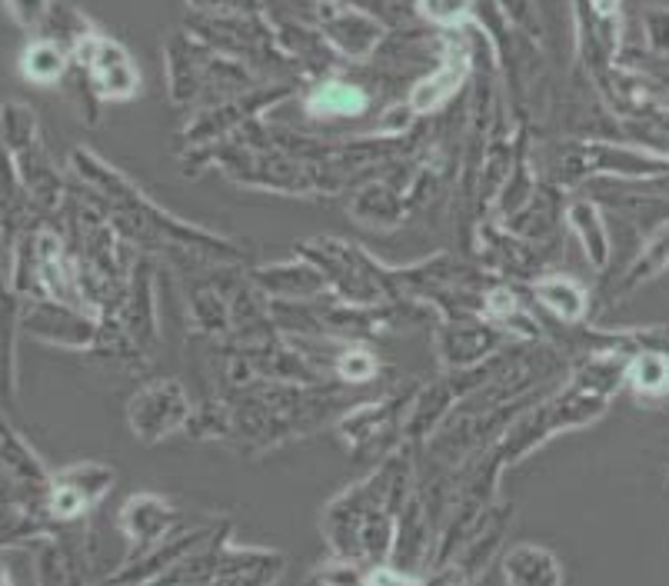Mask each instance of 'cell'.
<instances>
[{
  "mask_svg": "<svg viewBox=\"0 0 669 586\" xmlns=\"http://www.w3.org/2000/svg\"><path fill=\"white\" fill-rule=\"evenodd\" d=\"M630 383L643 396H666L669 390V354L662 350H640L627 367Z\"/></svg>",
  "mask_w": 669,
  "mask_h": 586,
  "instance_id": "6da1fadb",
  "label": "cell"
},
{
  "mask_svg": "<svg viewBox=\"0 0 669 586\" xmlns=\"http://www.w3.org/2000/svg\"><path fill=\"white\" fill-rule=\"evenodd\" d=\"M539 301L550 307L554 314L567 317V320H576L586 310L583 290L576 283H570V280H546V283H539Z\"/></svg>",
  "mask_w": 669,
  "mask_h": 586,
  "instance_id": "7a4b0ae2",
  "label": "cell"
},
{
  "mask_svg": "<svg viewBox=\"0 0 669 586\" xmlns=\"http://www.w3.org/2000/svg\"><path fill=\"white\" fill-rule=\"evenodd\" d=\"M311 107H314V113H363L367 97L350 84H324L311 97Z\"/></svg>",
  "mask_w": 669,
  "mask_h": 586,
  "instance_id": "3957f363",
  "label": "cell"
},
{
  "mask_svg": "<svg viewBox=\"0 0 669 586\" xmlns=\"http://www.w3.org/2000/svg\"><path fill=\"white\" fill-rule=\"evenodd\" d=\"M669 267V223L656 233L653 237V244L640 254V260L633 264V270H630V277H627V283L630 286H636V283H646V280H653L656 273H662Z\"/></svg>",
  "mask_w": 669,
  "mask_h": 586,
  "instance_id": "277c9868",
  "label": "cell"
},
{
  "mask_svg": "<svg viewBox=\"0 0 669 586\" xmlns=\"http://www.w3.org/2000/svg\"><path fill=\"white\" fill-rule=\"evenodd\" d=\"M573 223L580 227V233L586 237L583 244H586V254L593 257V264L603 267L606 254H610V241H606V230H603V220L596 217V210L593 207H576L573 210Z\"/></svg>",
  "mask_w": 669,
  "mask_h": 586,
  "instance_id": "5b68a950",
  "label": "cell"
},
{
  "mask_svg": "<svg viewBox=\"0 0 669 586\" xmlns=\"http://www.w3.org/2000/svg\"><path fill=\"white\" fill-rule=\"evenodd\" d=\"M60 71H64V57H60V50L53 44H37L27 50L24 57V74L37 84H50Z\"/></svg>",
  "mask_w": 669,
  "mask_h": 586,
  "instance_id": "8992f818",
  "label": "cell"
},
{
  "mask_svg": "<svg viewBox=\"0 0 669 586\" xmlns=\"http://www.w3.org/2000/svg\"><path fill=\"white\" fill-rule=\"evenodd\" d=\"M423 11L434 21H457V14L466 11V0H423Z\"/></svg>",
  "mask_w": 669,
  "mask_h": 586,
  "instance_id": "52a82bcc",
  "label": "cell"
},
{
  "mask_svg": "<svg viewBox=\"0 0 669 586\" xmlns=\"http://www.w3.org/2000/svg\"><path fill=\"white\" fill-rule=\"evenodd\" d=\"M44 4H47V0H8L11 14H14L24 27L37 24V17L44 14Z\"/></svg>",
  "mask_w": 669,
  "mask_h": 586,
  "instance_id": "ba28073f",
  "label": "cell"
},
{
  "mask_svg": "<svg viewBox=\"0 0 669 586\" xmlns=\"http://www.w3.org/2000/svg\"><path fill=\"white\" fill-rule=\"evenodd\" d=\"M649 37L656 47H669V11H653L649 14Z\"/></svg>",
  "mask_w": 669,
  "mask_h": 586,
  "instance_id": "9c48e42d",
  "label": "cell"
},
{
  "mask_svg": "<svg viewBox=\"0 0 669 586\" xmlns=\"http://www.w3.org/2000/svg\"><path fill=\"white\" fill-rule=\"evenodd\" d=\"M662 400H669V390H666V396H662Z\"/></svg>",
  "mask_w": 669,
  "mask_h": 586,
  "instance_id": "30bf717a",
  "label": "cell"
}]
</instances>
